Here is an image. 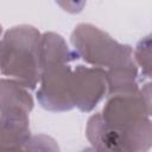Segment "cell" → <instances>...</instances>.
<instances>
[{"instance_id":"obj_1","label":"cell","mask_w":152,"mask_h":152,"mask_svg":"<svg viewBox=\"0 0 152 152\" xmlns=\"http://www.w3.org/2000/svg\"><path fill=\"white\" fill-rule=\"evenodd\" d=\"M150 83L129 94L108 96L102 109L89 118L86 135L95 150L147 151L152 142Z\"/></svg>"},{"instance_id":"obj_2","label":"cell","mask_w":152,"mask_h":152,"mask_svg":"<svg viewBox=\"0 0 152 152\" xmlns=\"http://www.w3.org/2000/svg\"><path fill=\"white\" fill-rule=\"evenodd\" d=\"M40 87L37 100L52 112H66L74 108L71 99L72 69L69 63L78 56L71 51L64 38L55 32L40 36Z\"/></svg>"},{"instance_id":"obj_3","label":"cell","mask_w":152,"mask_h":152,"mask_svg":"<svg viewBox=\"0 0 152 152\" xmlns=\"http://www.w3.org/2000/svg\"><path fill=\"white\" fill-rule=\"evenodd\" d=\"M40 36L31 25L11 27L0 40V72L34 89L40 77Z\"/></svg>"},{"instance_id":"obj_4","label":"cell","mask_w":152,"mask_h":152,"mask_svg":"<svg viewBox=\"0 0 152 152\" xmlns=\"http://www.w3.org/2000/svg\"><path fill=\"white\" fill-rule=\"evenodd\" d=\"M70 42L78 57L104 71L135 64L129 45L116 42L91 24H78L71 33Z\"/></svg>"},{"instance_id":"obj_5","label":"cell","mask_w":152,"mask_h":152,"mask_svg":"<svg viewBox=\"0 0 152 152\" xmlns=\"http://www.w3.org/2000/svg\"><path fill=\"white\" fill-rule=\"evenodd\" d=\"M107 93L106 71L101 68L77 65L72 70L71 99L74 107L90 112Z\"/></svg>"},{"instance_id":"obj_6","label":"cell","mask_w":152,"mask_h":152,"mask_svg":"<svg viewBox=\"0 0 152 152\" xmlns=\"http://www.w3.org/2000/svg\"><path fill=\"white\" fill-rule=\"evenodd\" d=\"M33 99L26 87L13 78L0 80V114L28 118L33 108Z\"/></svg>"},{"instance_id":"obj_7","label":"cell","mask_w":152,"mask_h":152,"mask_svg":"<svg viewBox=\"0 0 152 152\" xmlns=\"http://www.w3.org/2000/svg\"><path fill=\"white\" fill-rule=\"evenodd\" d=\"M31 138L28 118L0 114V151L23 150Z\"/></svg>"},{"instance_id":"obj_8","label":"cell","mask_w":152,"mask_h":152,"mask_svg":"<svg viewBox=\"0 0 152 152\" xmlns=\"http://www.w3.org/2000/svg\"><path fill=\"white\" fill-rule=\"evenodd\" d=\"M134 58L141 66L142 74L146 77H151V37L146 36L142 38L134 51Z\"/></svg>"},{"instance_id":"obj_9","label":"cell","mask_w":152,"mask_h":152,"mask_svg":"<svg viewBox=\"0 0 152 152\" xmlns=\"http://www.w3.org/2000/svg\"><path fill=\"white\" fill-rule=\"evenodd\" d=\"M64 11L69 13H78L83 10L87 0H55Z\"/></svg>"},{"instance_id":"obj_10","label":"cell","mask_w":152,"mask_h":152,"mask_svg":"<svg viewBox=\"0 0 152 152\" xmlns=\"http://www.w3.org/2000/svg\"><path fill=\"white\" fill-rule=\"evenodd\" d=\"M1 31H2V28H1V25H0V34H1Z\"/></svg>"}]
</instances>
